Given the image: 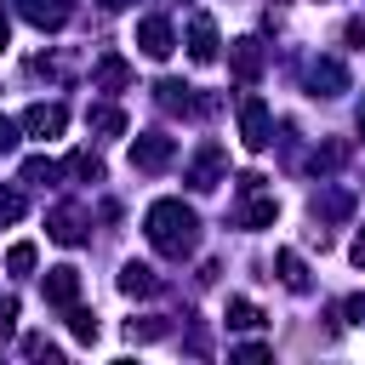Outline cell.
<instances>
[{
	"label": "cell",
	"mask_w": 365,
	"mask_h": 365,
	"mask_svg": "<svg viewBox=\"0 0 365 365\" xmlns=\"http://www.w3.org/2000/svg\"><path fill=\"white\" fill-rule=\"evenodd\" d=\"M143 228H148V245L160 257H171V262L194 257V245H200V217L182 200H154L148 217H143Z\"/></svg>",
	"instance_id": "cell-1"
},
{
	"label": "cell",
	"mask_w": 365,
	"mask_h": 365,
	"mask_svg": "<svg viewBox=\"0 0 365 365\" xmlns=\"http://www.w3.org/2000/svg\"><path fill=\"white\" fill-rule=\"evenodd\" d=\"M240 143H245L251 154H262V148L274 143V120H268V103H262L257 91L240 97Z\"/></svg>",
	"instance_id": "cell-2"
},
{
	"label": "cell",
	"mask_w": 365,
	"mask_h": 365,
	"mask_svg": "<svg viewBox=\"0 0 365 365\" xmlns=\"http://www.w3.org/2000/svg\"><path fill=\"white\" fill-rule=\"evenodd\" d=\"M222 165H228V154H222V143H200V154L188 160V188H217L222 182Z\"/></svg>",
	"instance_id": "cell-3"
},
{
	"label": "cell",
	"mask_w": 365,
	"mask_h": 365,
	"mask_svg": "<svg viewBox=\"0 0 365 365\" xmlns=\"http://www.w3.org/2000/svg\"><path fill=\"white\" fill-rule=\"evenodd\" d=\"M137 51H143V57H154V63H165V57L177 51L171 23H165V17H143V23H137Z\"/></svg>",
	"instance_id": "cell-4"
},
{
	"label": "cell",
	"mask_w": 365,
	"mask_h": 365,
	"mask_svg": "<svg viewBox=\"0 0 365 365\" xmlns=\"http://www.w3.org/2000/svg\"><path fill=\"white\" fill-rule=\"evenodd\" d=\"M171 154H177V143H171V137H160V131H148V137H137V143H131V165H137V171H165V165H171Z\"/></svg>",
	"instance_id": "cell-5"
},
{
	"label": "cell",
	"mask_w": 365,
	"mask_h": 365,
	"mask_svg": "<svg viewBox=\"0 0 365 365\" xmlns=\"http://www.w3.org/2000/svg\"><path fill=\"white\" fill-rule=\"evenodd\" d=\"M86 228H91V217H86L80 205H57V211L46 217V234H51L57 245H80V240H86Z\"/></svg>",
	"instance_id": "cell-6"
},
{
	"label": "cell",
	"mask_w": 365,
	"mask_h": 365,
	"mask_svg": "<svg viewBox=\"0 0 365 365\" xmlns=\"http://www.w3.org/2000/svg\"><path fill=\"white\" fill-rule=\"evenodd\" d=\"M308 86H314V97H342L348 91V68L336 57H314L308 63Z\"/></svg>",
	"instance_id": "cell-7"
},
{
	"label": "cell",
	"mask_w": 365,
	"mask_h": 365,
	"mask_svg": "<svg viewBox=\"0 0 365 365\" xmlns=\"http://www.w3.org/2000/svg\"><path fill=\"white\" fill-rule=\"evenodd\" d=\"M63 125H68V114H63V103H34V108L23 114V131H29V137H40V143H51V137H63Z\"/></svg>",
	"instance_id": "cell-8"
},
{
	"label": "cell",
	"mask_w": 365,
	"mask_h": 365,
	"mask_svg": "<svg viewBox=\"0 0 365 365\" xmlns=\"http://www.w3.org/2000/svg\"><path fill=\"white\" fill-rule=\"evenodd\" d=\"M217 46H222V40H217V23H211L205 11H194V17H188V57H194V63H217Z\"/></svg>",
	"instance_id": "cell-9"
},
{
	"label": "cell",
	"mask_w": 365,
	"mask_h": 365,
	"mask_svg": "<svg viewBox=\"0 0 365 365\" xmlns=\"http://www.w3.org/2000/svg\"><path fill=\"white\" fill-rule=\"evenodd\" d=\"M262 63H268V57H262V40H251V34H245V40H234V46H228V68H234V80H245V86H251V80L262 74Z\"/></svg>",
	"instance_id": "cell-10"
},
{
	"label": "cell",
	"mask_w": 365,
	"mask_h": 365,
	"mask_svg": "<svg viewBox=\"0 0 365 365\" xmlns=\"http://www.w3.org/2000/svg\"><path fill=\"white\" fill-rule=\"evenodd\" d=\"M46 302H51V308H74V302H80V268H68V262L51 268V274H46Z\"/></svg>",
	"instance_id": "cell-11"
},
{
	"label": "cell",
	"mask_w": 365,
	"mask_h": 365,
	"mask_svg": "<svg viewBox=\"0 0 365 365\" xmlns=\"http://www.w3.org/2000/svg\"><path fill=\"white\" fill-rule=\"evenodd\" d=\"M91 86H97V91H125V86H131V63H125V57H114V51H108V57H97Z\"/></svg>",
	"instance_id": "cell-12"
},
{
	"label": "cell",
	"mask_w": 365,
	"mask_h": 365,
	"mask_svg": "<svg viewBox=\"0 0 365 365\" xmlns=\"http://www.w3.org/2000/svg\"><path fill=\"white\" fill-rule=\"evenodd\" d=\"M17 11H23L34 29H63V23H68V0H17Z\"/></svg>",
	"instance_id": "cell-13"
},
{
	"label": "cell",
	"mask_w": 365,
	"mask_h": 365,
	"mask_svg": "<svg viewBox=\"0 0 365 365\" xmlns=\"http://www.w3.org/2000/svg\"><path fill=\"white\" fill-rule=\"evenodd\" d=\"M120 291H125V297H154V291H160V274H154L148 262H125V268H120Z\"/></svg>",
	"instance_id": "cell-14"
},
{
	"label": "cell",
	"mask_w": 365,
	"mask_h": 365,
	"mask_svg": "<svg viewBox=\"0 0 365 365\" xmlns=\"http://www.w3.org/2000/svg\"><path fill=\"white\" fill-rule=\"evenodd\" d=\"M86 131H97V137H120V131H125V114H120L114 103H91V108H86Z\"/></svg>",
	"instance_id": "cell-15"
},
{
	"label": "cell",
	"mask_w": 365,
	"mask_h": 365,
	"mask_svg": "<svg viewBox=\"0 0 365 365\" xmlns=\"http://www.w3.org/2000/svg\"><path fill=\"white\" fill-rule=\"evenodd\" d=\"M274 268H279L285 291H308V268H302V257H297V251H279V257H274Z\"/></svg>",
	"instance_id": "cell-16"
},
{
	"label": "cell",
	"mask_w": 365,
	"mask_h": 365,
	"mask_svg": "<svg viewBox=\"0 0 365 365\" xmlns=\"http://www.w3.org/2000/svg\"><path fill=\"white\" fill-rule=\"evenodd\" d=\"M68 177H80V182H103V160H97L91 148H74V154H68Z\"/></svg>",
	"instance_id": "cell-17"
},
{
	"label": "cell",
	"mask_w": 365,
	"mask_h": 365,
	"mask_svg": "<svg viewBox=\"0 0 365 365\" xmlns=\"http://www.w3.org/2000/svg\"><path fill=\"white\" fill-rule=\"evenodd\" d=\"M251 325H262V308L245 302V297H234L228 302V331H251Z\"/></svg>",
	"instance_id": "cell-18"
},
{
	"label": "cell",
	"mask_w": 365,
	"mask_h": 365,
	"mask_svg": "<svg viewBox=\"0 0 365 365\" xmlns=\"http://www.w3.org/2000/svg\"><path fill=\"white\" fill-rule=\"evenodd\" d=\"M34 262H40V251H34V240H17V245L6 251V268H11V274H29Z\"/></svg>",
	"instance_id": "cell-19"
},
{
	"label": "cell",
	"mask_w": 365,
	"mask_h": 365,
	"mask_svg": "<svg viewBox=\"0 0 365 365\" xmlns=\"http://www.w3.org/2000/svg\"><path fill=\"white\" fill-rule=\"evenodd\" d=\"M23 182H57V165H51V160H40V154H34V160H23Z\"/></svg>",
	"instance_id": "cell-20"
},
{
	"label": "cell",
	"mask_w": 365,
	"mask_h": 365,
	"mask_svg": "<svg viewBox=\"0 0 365 365\" xmlns=\"http://www.w3.org/2000/svg\"><path fill=\"white\" fill-rule=\"evenodd\" d=\"M125 336H131V342H154V336H165V319H131Z\"/></svg>",
	"instance_id": "cell-21"
},
{
	"label": "cell",
	"mask_w": 365,
	"mask_h": 365,
	"mask_svg": "<svg viewBox=\"0 0 365 365\" xmlns=\"http://www.w3.org/2000/svg\"><path fill=\"white\" fill-rule=\"evenodd\" d=\"M23 211H29V200H23L17 188H0V222H17Z\"/></svg>",
	"instance_id": "cell-22"
},
{
	"label": "cell",
	"mask_w": 365,
	"mask_h": 365,
	"mask_svg": "<svg viewBox=\"0 0 365 365\" xmlns=\"http://www.w3.org/2000/svg\"><path fill=\"white\" fill-rule=\"evenodd\" d=\"M68 325H74V336H80V342H97V319H91L86 308H74V314H68Z\"/></svg>",
	"instance_id": "cell-23"
},
{
	"label": "cell",
	"mask_w": 365,
	"mask_h": 365,
	"mask_svg": "<svg viewBox=\"0 0 365 365\" xmlns=\"http://www.w3.org/2000/svg\"><path fill=\"white\" fill-rule=\"evenodd\" d=\"M17 325V297H0V336H11Z\"/></svg>",
	"instance_id": "cell-24"
},
{
	"label": "cell",
	"mask_w": 365,
	"mask_h": 365,
	"mask_svg": "<svg viewBox=\"0 0 365 365\" xmlns=\"http://www.w3.org/2000/svg\"><path fill=\"white\" fill-rule=\"evenodd\" d=\"M342 314H348L354 325H365V291H359V297H348V302H342Z\"/></svg>",
	"instance_id": "cell-25"
},
{
	"label": "cell",
	"mask_w": 365,
	"mask_h": 365,
	"mask_svg": "<svg viewBox=\"0 0 365 365\" xmlns=\"http://www.w3.org/2000/svg\"><path fill=\"white\" fill-rule=\"evenodd\" d=\"M17 148V120H0V154Z\"/></svg>",
	"instance_id": "cell-26"
},
{
	"label": "cell",
	"mask_w": 365,
	"mask_h": 365,
	"mask_svg": "<svg viewBox=\"0 0 365 365\" xmlns=\"http://www.w3.org/2000/svg\"><path fill=\"white\" fill-rule=\"evenodd\" d=\"M234 354H240V359H268V348H262V342H240Z\"/></svg>",
	"instance_id": "cell-27"
},
{
	"label": "cell",
	"mask_w": 365,
	"mask_h": 365,
	"mask_svg": "<svg viewBox=\"0 0 365 365\" xmlns=\"http://www.w3.org/2000/svg\"><path fill=\"white\" fill-rule=\"evenodd\" d=\"M342 34H348V46H365V17H354V23L342 29Z\"/></svg>",
	"instance_id": "cell-28"
},
{
	"label": "cell",
	"mask_w": 365,
	"mask_h": 365,
	"mask_svg": "<svg viewBox=\"0 0 365 365\" xmlns=\"http://www.w3.org/2000/svg\"><path fill=\"white\" fill-rule=\"evenodd\" d=\"M348 257H354V268H365V234L354 240V251H348Z\"/></svg>",
	"instance_id": "cell-29"
},
{
	"label": "cell",
	"mask_w": 365,
	"mask_h": 365,
	"mask_svg": "<svg viewBox=\"0 0 365 365\" xmlns=\"http://www.w3.org/2000/svg\"><path fill=\"white\" fill-rule=\"evenodd\" d=\"M6 46H11V23L0 17V51H6Z\"/></svg>",
	"instance_id": "cell-30"
},
{
	"label": "cell",
	"mask_w": 365,
	"mask_h": 365,
	"mask_svg": "<svg viewBox=\"0 0 365 365\" xmlns=\"http://www.w3.org/2000/svg\"><path fill=\"white\" fill-rule=\"evenodd\" d=\"M97 6H108V11H114V6H125V0H97Z\"/></svg>",
	"instance_id": "cell-31"
},
{
	"label": "cell",
	"mask_w": 365,
	"mask_h": 365,
	"mask_svg": "<svg viewBox=\"0 0 365 365\" xmlns=\"http://www.w3.org/2000/svg\"><path fill=\"white\" fill-rule=\"evenodd\" d=\"M359 137H365V103H359Z\"/></svg>",
	"instance_id": "cell-32"
}]
</instances>
